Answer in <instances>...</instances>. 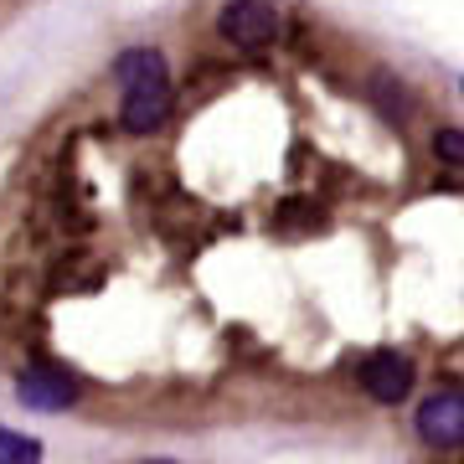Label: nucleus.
Masks as SVG:
<instances>
[{
    "label": "nucleus",
    "mask_w": 464,
    "mask_h": 464,
    "mask_svg": "<svg viewBox=\"0 0 464 464\" xmlns=\"http://www.w3.org/2000/svg\"><path fill=\"white\" fill-rule=\"evenodd\" d=\"M222 36H227L232 47L243 52H264L274 36H279V11L268 5V0H227L222 5V16H217Z\"/></svg>",
    "instance_id": "nucleus-1"
},
{
    "label": "nucleus",
    "mask_w": 464,
    "mask_h": 464,
    "mask_svg": "<svg viewBox=\"0 0 464 464\" xmlns=\"http://www.w3.org/2000/svg\"><path fill=\"white\" fill-rule=\"evenodd\" d=\"M413 429L429 449H464V392H433V398H423Z\"/></svg>",
    "instance_id": "nucleus-2"
},
{
    "label": "nucleus",
    "mask_w": 464,
    "mask_h": 464,
    "mask_svg": "<svg viewBox=\"0 0 464 464\" xmlns=\"http://www.w3.org/2000/svg\"><path fill=\"white\" fill-rule=\"evenodd\" d=\"M16 398L26 408H36V413H63V408L78 402V382L67 372H57V366H26L16 382Z\"/></svg>",
    "instance_id": "nucleus-3"
},
{
    "label": "nucleus",
    "mask_w": 464,
    "mask_h": 464,
    "mask_svg": "<svg viewBox=\"0 0 464 464\" xmlns=\"http://www.w3.org/2000/svg\"><path fill=\"white\" fill-rule=\"evenodd\" d=\"M362 387H366V398L392 408V402H402L413 392V362L402 351H377V356L362 362Z\"/></svg>",
    "instance_id": "nucleus-4"
},
{
    "label": "nucleus",
    "mask_w": 464,
    "mask_h": 464,
    "mask_svg": "<svg viewBox=\"0 0 464 464\" xmlns=\"http://www.w3.org/2000/svg\"><path fill=\"white\" fill-rule=\"evenodd\" d=\"M176 99H170V83H145V88H124V109H119V124L130 134H155L170 119Z\"/></svg>",
    "instance_id": "nucleus-5"
},
{
    "label": "nucleus",
    "mask_w": 464,
    "mask_h": 464,
    "mask_svg": "<svg viewBox=\"0 0 464 464\" xmlns=\"http://www.w3.org/2000/svg\"><path fill=\"white\" fill-rule=\"evenodd\" d=\"M114 78L119 88H145V83H170V72H166V57L155 47H130L124 57L114 63Z\"/></svg>",
    "instance_id": "nucleus-6"
},
{
    "label": "nucleus",
    "mask_w": 464,
    "mask_h": 464,
    "mask_svg": "<svg viewBox=\"0 0 464 464\" xmlns=\"http://www.w3.org/2000/svg\"><path fill=\"white\" fill-rule=\"evenodd\" d=\"M0 464H42V444L21 439V433L0 429Z\"/></svg>",
    "instance_id": "nucleus-7"
},
{
    "label": "nucleus",
    "mask_w": 464,
    "mask_h": 464,
    "mask_svg": "<svg viewBox=\"0 0 464 464\" xmlns=\"http://www.w3.org/2000/svg\"><path fill=\"white\" fill-rule=\"evenodd\" d=\"M433 155H439V166L464 176V130H439L433 134Z\"/></svg>",
    "instance_id": "nucleus-8"
},
{
    "label": "nucleus",
    "mask_w": 464,
    "mask_h": 464,
    "mask_svg": "<svg viewBox=\"0 0 464 464\" xmlns=\"http://www.w3.org/2000/svg\"><path fill=\"white\" fill-rule=\"evenodd\" d=\"M150 464H170V459H150Z\"/></svg>",
    "instance_id": "nucleus-9"
},
{
    "label": "nucleus",
    "mask_w": 464,
    "mask_h": 464,
    "mask_svg": "<svg viewBox=\"0 0 464 464\" xmlns=\"http://www.w3.org/2000/svg\"><path fill=\"white\" fill-rule=\"evenodd\" d=\"M459 88H464V83H459Z\"/></svg>",
    "instance_id": "nucleus-10"
}]
</instances>
